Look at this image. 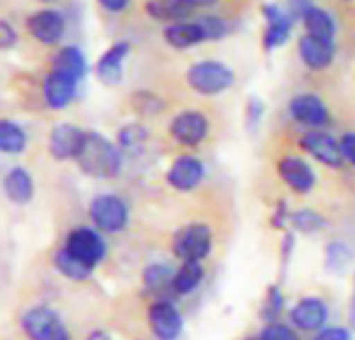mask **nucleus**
<instances>
[{
    "instance_id": "35",
    "label": "nucleus",
    "mask_w": 355,
    "mask_h": 340,
    "mask_svg": "<svg viewBox=\"0 0 355 340\" xmlns=\"http://www.w3.org/2000/svg\"><path fill=\"white\" fill-rule=\"evenodd\" d=\"M133 106H135V110L141 112V114H156V112L162 110L164 102H162L158 96H154V93L137 91V93L133 96Z\"/></svg>"
},
{
    "instance_id": "19",
    "label": "nucleus",
    "mask_w": 355,
    "mask_h": 340,
    "mask_svg": "<svg viewBox=\"0 0 355 340\" xmlns=\"http://www.w3.org/2000/svg\"><path fill=\"white\" fill-rule=\"evenodd\" d=\"M264 19H266V33H264V48L275 50L283 46L291 35L293 15L281 10L277 4H264L262 6Z\"/></svg>"
},
{
    "instance_id": "42",
    "label": "nucleus",
    "mask_w": 355,
    "mask_h": 340,
    "mask_svg": "<svg viewBox=\"0 0 355 340\" xmlns=\"http://www.w3.org/2000/svg\"><path fill=\"white\" fill-rule=\"evenodd\" d=\"M310 6V0H291V10L293 17H302V12Z\"/></svg>"
},
{
    "instance_id": "40",
    "label": "nucleus",
    "mask_w": 355,
    "mask_h": 340,
    "mask_svg": "<svg viewBox=\"0 0 355 340\" xmlns=\"http://www.w3.org/2000/svg\"><path fill=\"white\" fill-rule=\"evenodd\" d=\"M339 141H341V152H343L345 162L355 166V133H345Z\"/></svg>"
},
{
    "instance_id": "16",
    "label": "nucleus",
    "mask_w": 355,
    "mask_h": 340,
    "mask_svg": "<svg viewBox=\"0 0 355 340\" xmlns=\"http://www.w3.org/2000/svg\"><path fill=\"white\" fill-rule=\"evenodd\" d=\"M27 29L37 42L46 46H54L64 35V17L58 10H50V8L37 10L27 19Z\"/></svg>"
},
{
    "instance_id": "30",
    "label": "nucleus",
    "mask_w": 355,
    "mask_h": 340,
    "mask_svg": "<svg viewBox=\"0 0 355 340\" xmlns=\"http://www.w3.org/2000/svg\"><path fill=\"white\" fill-rule=\"evenodd\" d=\"M173 278H175V270L162 262H154V264L146 266L141 272V283H144L146 291H152V293H158L166 287L173 289Z\"/></svg>"
},
{
    "instance_id": "8",
    "label": "nucleus",
    "mask_w": 355,
    "mask_h": 340,
    "mask_svg": "<svg viewBox=\"0 0 355 340\" xmlns=\"http://www.w3.org/2000/svg\"><path fill=\"white\" fill-rule=\"evenodd\" d=\"M171 137L183 147L200 145L210 133V120L200 110H183L171 120Z\"/></svg>"
},
{
    "instance_id": "13",
    "label": "nucleus",
    "mask_w": 355,
    "mask_h": 340,
    "mask_svg": "<svg viewBox=\"0 0 355 340\" xmlns=\"http://www.w3.org/2000/svg\"><path fill=\"white\" fill-rule=\"evenodd\" d=\"M277 172L281 177V181L300 195H308L312 193V189L316 187V172L314 168L297 156H285L277 162Z\"/></svg>"
},
{
    "instance_id": "14",
    "label": "nucleus",
    "mask_w": 355,
    "mask_h": 340,
    "mask_svg": "<svg viewBox=\"0 0 355 340\" xmlns=\"http://www.w3.org/2000/svg\"><path fill=\"white\" fill-rule=\"evenodd\" d=\"M291 324L302 330V332H320L327 328V322H329V305L324 299L320 297H304L300 299L291 314Z\"/></svg>"
},
{
    "instance_id": "12",
    "label": "nucleus",
    "mask_w": 355,
    "mask_h": 340,
    "mask_svg": "<svg viewBox=\"0 0 355 340\" xmlns=\"http://www.w3.org/2000/svg\"><path fill=\"white\" fill-rule=\"evenodd\" d=\"M289 114L295 123L310 127L312 131L322 129L331 120L329 106L316 93H297L289 102Z\"/></svg>"
},
{
    "instance_id": "18",
    "label": "nucleus",
    "mask_w": 355,
    "mask_h": 340,
    "mask_svg": "<svg viewBox=\"0 0 355 340\" xmlns=\"http://www.w3.org/2000/svg\"><path fill=\"white\" fill-rule=\"evenodd\" d=\"M129 52H131L129 42H116L98 58L96 75H98L100 83L112 87L123 81V64H125V58L129 56Z\"/></svg>"
},
{
    "instance_id": "3",
    "label": "nucleus",
    "mask_w": 355,
    "mask_h": 340,
    "mask_svg": "<svg viewBox=\"0 0 355 340\" xmlns=\"http://www.w3.org/2000/svg\"><path fill=\"white\" fill-rule=\"evenodd\" d=\"M214 245L212 229L204 222H189L173 237V253L183 262H204Z\"/></svg>"
},
{
    "instance_id": "28",
    "label": "nucleus",
    "mask_w": 355,
    "mask_h": 340,
    "mask_svg": "<svg viewBox=\"0 0 355 340\" xmlns=\"http://www.w3.org/2000/svg\"><path fill=\"white\" fill-rule=\"evenodd\" d=\"M354 262V251L343 241H333L324 247V266L331 274H345Z\"/></svg>"
},
{
    "instance_id": "45",
    "label": "nucleus",
    "mask_w": 355,
    "mask_h": 340,
    "mask_svg": "<svg viewBox=\"0 0 355 340\" xmlns=\"http://www.w3.org/2000/svg\"><path fill=\"white\" fill-rule=\"evenodd\" d=\"M191 2H193V4H196V8H198V6H212L216 0H191Z\"/></svg>"
},
{
    "instance_id": "26",
    "label": "nucleus",
    "mask_w": 355,
    "mask_h": 340,
    "mask_svg": "<svg viewBox=\"0 0 355 340\" xmlns=\"http://www.w3.org/2000/svg\"><path fill=\"white\" fill-rule=\"evenodd\" d=\"M27 147V133L15 120H0V152L8 156H17Z\"/></svg>"
},
{
    "instance_id": "23",
    "label": "nucleus",
    "mask_w": 355,
    "mask_h": 340,
    "mask_svg": "<svg viewBox=\"0 0 355 340\" xmlns=\"http://www.w3.org/2000/svg\"><path fill=\"white\" fill-rule=\"evenodd\" d=\"M196 10L191 0H148L146 12L158 21H175L181 23Z\"/></svg>"
},
{
    "instance_id": "15",
    "label": "nucleus",
    "mask_w": 355,
    "mask_h": 340,
    "mask_svg": "<svg viewBox=\"0 0 355 340\" xmlns=\"http://www.w3.org/2000/svg\"><path fill=\"white\" fill-rule=\"evenodd\" d=\"M77 83L75 79L62 75V73H56V71H50L44 81H42V96H44V102L52 108V110H62L67 108L75 96H77Z\"/></svg>"
},
{
    "instance_id": "37",
    "label": "nucleus",
    "mask_w": 355,
    "mask_h": 340,
    "mask_svg": "<svg viewBox=\"0 0 355 340\" xmlns=\"http://www.w3.org/2000/svg\"><path fill=\"white\" fill-rule=\"evenodd\" d=\"M314 340H354V330L343 328V326H331V328L320 330Z\"/></svg>"
},
{
    "instance_id": "31",
    "label": "nucleus",
    "mask_w": 355,
    "mask_h": 340,
    "mask_svg": "<svg viewBox=\"0 0 355 340\" xmlns=\"http://www.w3.org/2000/svg\"><path fill=\"white\" fill-rule=\"evenodd\" d=\"M148 137H150V131L141 123H129V125L121 127V131L116 135V143L125 152H137L139 147L146 145Z\"/></svg>"
},
{
    "instance_id": "25",
    "label": "nucleus",
    "mask_w": 355,
    "mask_h": 340,
    "mask_svg": "<svg viewBox=\"0 0 355 340\" xmlns=\"http://www.w3.org/2000/svg\"><path fill=\"white\" fill-rule=\"evenodd\" d=\"M302 21H304V27L308 29L310 35H316V37H322V39H333L335 33H337V23L331 17V12H327L324 8H318V6L310 4L302 12Z\"/></svg>"
},
{
    "instance_id": "11",
    "label": "nucleus",
    "mask_w": 355,
    "mask_h": 340,
    "mask_svg": "<svg viewBox=\"0 0 355 340\" xmlns=\"http://www.w3.org/2000/svg\"><path fill=\"white\" fill-rule=\"evenodd\" d=\"M206 179V166L196 156H179L166 170V183L179 193L196 191Z\"/></svg>"
},
{
    "instance_id": "7",
    "label": "nucleus",
    "mask_w": 355,
    "mask_h": 340,
    "mask_svg": "<svg viewBox=\"0 0 355 340\" xmlns=\"http://www.w3.org/2000/svg\"><path fill=\"white\" fill-rule=\"evenodd\" d=\"M148 322H150V330L156 337V340H179L185 330L181 312L177 310L175 303H171L166 299H158L150 305Z\"/></svg>"
},
{
    "instance_id": "24",
    "label": "nucleus",
    "mask_w": 355,
    "mask_h": 340,
    "mask_svg": "<svg viewBox=\"0 0 355 340\" xmlns=\"http://www.w3.org/2000/svg\"><path fill=\"white\" fill-rule=\"evenodd\" d=\"M206 278V270L202 266V262H183L179 266V270H175V278H173V291L177 295H191L196 293L202 283Z\"/></svg>"
},
{
    "instance_id": "36",
    "label": "nucleus",
    "mask_w": 355,
    "mask_h": 340,
    "mask_svg": "<svg viewBox=\"0 0 355 340\" xmlns=\"http://www.w3.org/2000/svg\"><path fill=\"white\" fill-rule=\"evenodd\" d=\"M198 23L204 27L208 39H220V37H225L231 31V25L225 19H220V17H202Z\"/></svg>"
},
{
    "instance_id": "1",
    "label": "nucleus",
    "mask_w": 355,
    "mask_h": 340,
    "mask_svg": "<svg viewBox=\"0 0 355 340\" xmlns=\"http://www.w3.org/2000/svg\"><path fill=\"white\" fill-rule=\"evenodd\" d=\"M77 166L92 179H114L121 175L123 154L108 137L96 131H87V139L81 156L77 158Z\"/></svg>"
},
{
    "instance_id": "9",
    "label": "nucleus",
    "mask_w": 355,
    "mask_h": 340,
    "mask_svg": "<svg viewBox=\"0 0 355 340\" xmlns=\"http://www.w3.org/2000/svg\"><path fill=\"white\" fill-rule=\"evenodd\" d=\"M85 139H87V131L79 129L77 125L62 123L52 129V133L48 137V152L58 162H64V160L77 162V158L83 152Z\"/></svg>"
},
{
    "instance_id": "43",
    "label": "nucleus",
    "mask_w": 355,
    "mask_h": 340,
    "mask_svg": "<svg viewBox=\"0 0 355 340\" xmlns=\"http://www.w3.org/2000/svg\"><path fill=\"white\" fill-rule=\"evenodd\" d=\"M347 320H349V328H352V330H355V274H354V293H352V301H349Z\"/></svg>"
},
{
    "instance_id": "39",
    "label": "nucleus",
    "mask_w": 355,
    "mask_h": 340,
    "mask_svg": "<svg viewBox=\"0 0 355 340\" xmlns=\"http://www.w3.org/2000/svg\"><path fill=\"white\" fill-rule=\"evenodd\" d=\"M17 44V31L12 29V25L8 23V21H0V46L4 48V50H8V48H12Z\"/></svg>"
},
{
    "instance_id": "47",
    "label": "nucleus",
    "mask_w": 355,
    "mask_h": 340,
    "mask_svg": "<svg viewBox=\"0 0 355 340\" xmlns=\"http://www.w3.org/2000/svg\"><path fill=\"white\" fill-rule=\"evenodd\" d=\"M243 340H258V337H256V339H243Z\"/></svg>"
},
{
    "instance_id": "20",
    "label": "nucleus",
    "mask_w": 355,
    "mask_h": 340,
    "mask_svg": "<svg viewBox=\"0 0 355 340\" xmlns=\"http://www.w3.org/2000/svg\"><path fill=\"white\" fill-rule=\"evenodd\" d=\"M2 189L8 202H12L15 206H27L33 199L35 183L27 168L12 166L2 179Z\"/></svg>"
},
{
    "instance_id": "21",
    "label": "nucleus",
    "mask_w": 355,
    "mask_h": 340,
    "mask_svg": "<svg viewBox=\"0 0 355 340\" xmlns=\"http://www.w3.org/2000/svg\"><path fill=\"white\" fill-rule=\"evenodd\" d=\"M52 71L62 73L75 81H81L87 75V60L85 54L77 46H64L56 52L52 60Z\"/></svg>"
},
{
    "instance_id": "38",
    "label": "nucleus",
    "mask_w": 355,
    "mask_h": 340,
    "mask_svg": "<svg viewBox=\"0 0 355 340\" xmlns=\"http://www.w3.org/2000/svg\"><path fill=\"white\" fill-rule=\"evenodd\" d=\"M289 218H291V212H289V208H287V202H279L277 208H275V214H272V218H270L272 229L283 231L285 226H289Z\"/></svg>"
},
{
    "instance_id": "33",
    "label": "nucleus",
    "mask_w": 355,
    "mask_h": 340,
    "mask_svg": "<svg viewBox=\"0 0 355 340\" xmlns=\"http://www.w3.org/2000/svg\"><path fill=\"white\" fill-rule=\"evenodd\" d=\"M258 340H302V337L295 326L272 322V324H264V328L258 334Z\"/></svg>"
},
{
    "instance_id": "22",
    "label": "nucleus",
    "mask_w": 355,
    "mask_h": 340,
    "mask_svg": "<svg viewBox=\"0 0 355 340\" xmlns=\"http://www.w3.org/2000/svg\"><path fill=\"white\" fill-rule=\"evenodd\" d=\"M164 39L168 46H173L177 50H185V48H191V46L208 39V37H206L204 27L198 21H193V23L181 21V23H173L164 29Z\"/></svg>"
},
{
    "instance_id": "10",
    "label": "nucleus",
    "mask_w": 355,
    "mask_h": 340,
    "mask_svg": "<svg viewBox=\"0 0 355 340\" xmlns=\"http://www.w3.org/2000/svg\"><path fill=\"white\" fill-rule=\"evenodd\" d=\"M304 152H308L314 160H318L320 164L329 166V168H341L345 164L343 152H341V141L335 139L331 133L327 131H308L302 135L300 139Z\"/></svg>"
},
{
    "instance_id": "41",
    "label": "nucleus",
    "mask_w": 355,
    "mask_h": 340,
    "mask_svg": "<svg viewBox=\"0 0 355 340\" xmlns=\"http://www.w3.org/2000/svg\"><path fill=\"white\" fill-rule=\"evenodd\" d=\"M98 2H100V6H104L108 12H123V10L129 6L131 0H98Z\"/></svg>"
},
{
    "instance_id": "4",
    "label": "nucleus",
    "mask_w": 355,
    "mask_h": 340,
    "mask_svg": "<svg viewBox=\"0 0 355 340\" xmlns=\"http://www.w3.org/2000/svg\"><path fill=\"white\" fill-rule=\"evenodd\" d=\"M187 85L202 96H218L235 83V73L218 60H202L187 69Z\"/></svg>"
},
{
    "instance_id": "46",
    "label": "nucleus",
    "mask_w": 355,
    "mask_h": 340,
    "mask_svg": "<svg viewBox=\"0 0 355 340\" xmlns=\"http://www.w3.org/2000/svg\"><path fill=\"white\" fill-rule=\"evenodd\" d=\"M42 2H54V0H42Z\"/></svg>"
},
{
    "instance_id": "29",
    "label": "nucleus",
    "mask_w": 355,
    "mask_h": 340,
    "mask_svg": "<svg viewBox=\"0 0 355 340\" xmlns=\"http://www.w3.org/2000/svg\"><path fill=\"white\" fill-rule=\"evenodd\" d=\"M54 268L69 280H75V283H83L92 276V268H87L83 262H79L77 258H73L71 253H67L62 247L54 253Z\"/></svg>"
},
{
    "instance_id": "17",
    "label": "nucleus",
    "mask_w": 355,
    "mask_h": 340,
    "mask_svg": "<svg viewBox=\"0 0 355 340\" xmlns=\"http://www.w3.org/2000/svg\"><path fill=\"white\" fill-rule=\"evenodd\" d=\"M335 42L333 39H322L316 35H302L300 37V56L304 64L312 71H324L333 64L335 60Z\"/></svg>"
},
{
    "instance_id": "34",
    "label": "nucleus",
    "mask_w": 355,
    "mask_h": 340,
    "mask_svg": "<svg viewBox=\"0 0 355 340\" xmlns=\"http://www.w3.org/2000/svg\"><path fill=\"white\" fill-rule=\"evenodd\" d=\"M264 112H266L264 102H262L260 98L252 96V98L248 100V104H245V127H248V131L254 133V131L260 127V123H262V118H264Z\"/></svg>"
},
{
    "instance_id": "32",
    "label": "nucleus",
    "mask_w": 355,
    "mask_h": 340,
    "mask_svg": "<svg viewBox=\"0 0 355 340\" xmlns=\"http://www.w3.org/2000/svg\"><path fill=\"white\" fill-rule=\"evenodd\" d=\"M285 310V297L281 293V289L277 285L268 287L266 289V295H264V301H262V307H260V318L266 322V324H272V322H281V314Z\"/></svg>"
},
{
    "instance_id": "6",
    "label": "nucleus",
    "mask_w": 355,
    "mask_h": 340,
    "mask_svg": "<svg viewBox=\"0 0 355 340\" xmlns=\"http://www.w3.org/2000/svg\"><path fill=\"white\" fill-rule=\"evenodd\" d=\"M21 328L29 340H71L62 318L48 305H33L21 316Z\"/></svg>"
},
{
    "instance_id": "2",
    "label": "nucleus",
    "mask_w": 355,
    "mask_h": 340,
    "mask_svg": "<svg viewBox=\"0 0 355 340\" xmlns=\"http://www.w3.org/2000/svg\"><path fill=\"white\" fill-rule=\"evenodd\" d=\"M89 220L94 229L100 233L116 235L127 229L129 224V204L116 193H100L89 202L87 208Z\"/></svg>"
},
{
    "instance_id": "27",
    "label": "nucleus",
    "mask_w": 355,
    "mask_h": 340,
    "mask_svg": "<svg viewBox=\"0 0 355 340\" xmlns=\"http://www.w3.org/2000/svg\"><path fill=\"white\" fill-rule=\"evenodd\" d=\"M289 226L293 229V233H300V235H314V233L324 231V229L329 226V220H327L320 212H316V210L302 208V210L291 212Z\"/></svg>"
},
{
    "instance_id": "5",
    "label": "nucleus",
    "mask_w": 355,
    "mask_h": 340,
    "mask_svg": "<svg viewBox=\"0 0 355 340\" xmlns=\"http://www.w3.org/2000/svg\"><path fill=\"white\" fill-rule=\"evenodd\" d=\"M62 249L71 253L73 258H77L79 262H83L92 270H96L106 260V253H108V245L104 237L100 235V231L89 229V226H77L69 231L64 237Z\"/></svg>"
},
{
    "instance_id": "44",
    "label": "nucleus",
    "mask_w": 355,
    "mask_h": 340,
    "mask_svg": "<svg viewBox=\"0 0 355 340\" xmlns=\"http://www.w3.org/2000/svg\"><path fill=\"white\" fill-rule=\"evenodd\" d=\"M85 340H112V339H110V334H106L104 330H94V332H89V334H87V339Z\"/></svg>"
}]
</instances>
